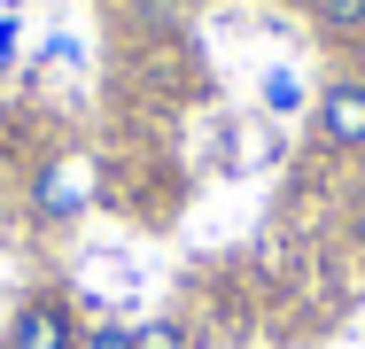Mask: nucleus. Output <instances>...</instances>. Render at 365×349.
I'll use <instances>...</instances> for the list:
<instances>
[{"label":"nucleus","mask_w":365,"mask_h":349,"mask_svg":"<svg viewBox=\"0 0 365 349\" xmlns=\"http://www.w3.org/2000/svg\"><path fill=\"white\" fill-rule=\"evenodd\" d=\"M78 342H86V326L63 295H24L8 318V349H78Z\"/></svg>","instance_id":"nucleus-1"},{"label":"nucleus","mask_w":365,"mask_h":349,"mask_svg":"<svg viewBox=\"0 0 365 349\" xmlns=\"http://www.w3.org/2000/svg\"><path fill=\"white\" fill-rule=\"evenodd\" d=\"M319 132L334 140V147H365V85L358 78H334L319 93Z\"/></svg>","instance_id":"nucleus-2"},{"label":"nucleus","mask_w":365,"mask_h":349,"mask_svg":"<svg viewBox=\"0 0 365 349\" xmlns=\"http://www.w3.org/2000/svg\"><path fill=\"white\" fill-rule=\"evenodd\" d=\"M311 16H319V31L327 39H365V0H311Z\"/></svg>","instance_id":"nucleus-3"},{"label":"nucleus","mask_w":365,"mask_h":349,"mask_svg":"<svg viewBox=\"0 0 365 349\" xmlns=\"http://www.w3.org/2000/svg\"><path fill=\"white\" fill-rule=\"evenodd\" d=\"M133 349H187V326L179 318H148V326H133Z\"/></svg>","instance_id":"nucleus-4"},{"label":"nucleus","mask_w":365,"mask_h":349,"mask_svg":"<svg viewBox=\"0 0 365 349\" xmlns=\"http://www.w3.org/2000/svg\"><path fill=\"white\" fill-rule=\"evenodd\" d=\"M264 101H272V109L288 117V109L303 101V93H295V78H288V70H272V78H264Z\"/></svg>","instance_id":"nucleus-5"},{"label":"nucleus","mask_w":365,"mask_h":349,"mask_svg":"<svg viewBox=\"0 0 365 349\" xmlns=\"http://www.w3.org/2000/svg\"><path fill=\"white\" fill-rule=\"evenodd\" d=\"M78 349H133V326H86Z\"/></svg>","instance_id":"nucleus-6"},{"label":"nucleus","mask_w":365,"mask_h":349,"mask_svg":"<svg viewBox=\"0 0 365 349\" xmlns=\"http://www.w3.org/2000/svg\"><path fill=\"white\" fill-rule=\"evenodd\" d=\"M16 55V16H0V63Z\"/></svg>","instance_id":"nucleus-7"},{"label":"nucleus","mask_w":365,"mask_h":349,"mask_svg":"<svg viewBox=\"0 0 365 349\" xmlns=\"http://www.w3.org/2000/svg\"><path fill=\"white\" fill-rule=\"evenodd\" d=\"M350 78L365 85V39H350Z\"/></svg>","instance_id":"nucleus-8"}]
</instances>
